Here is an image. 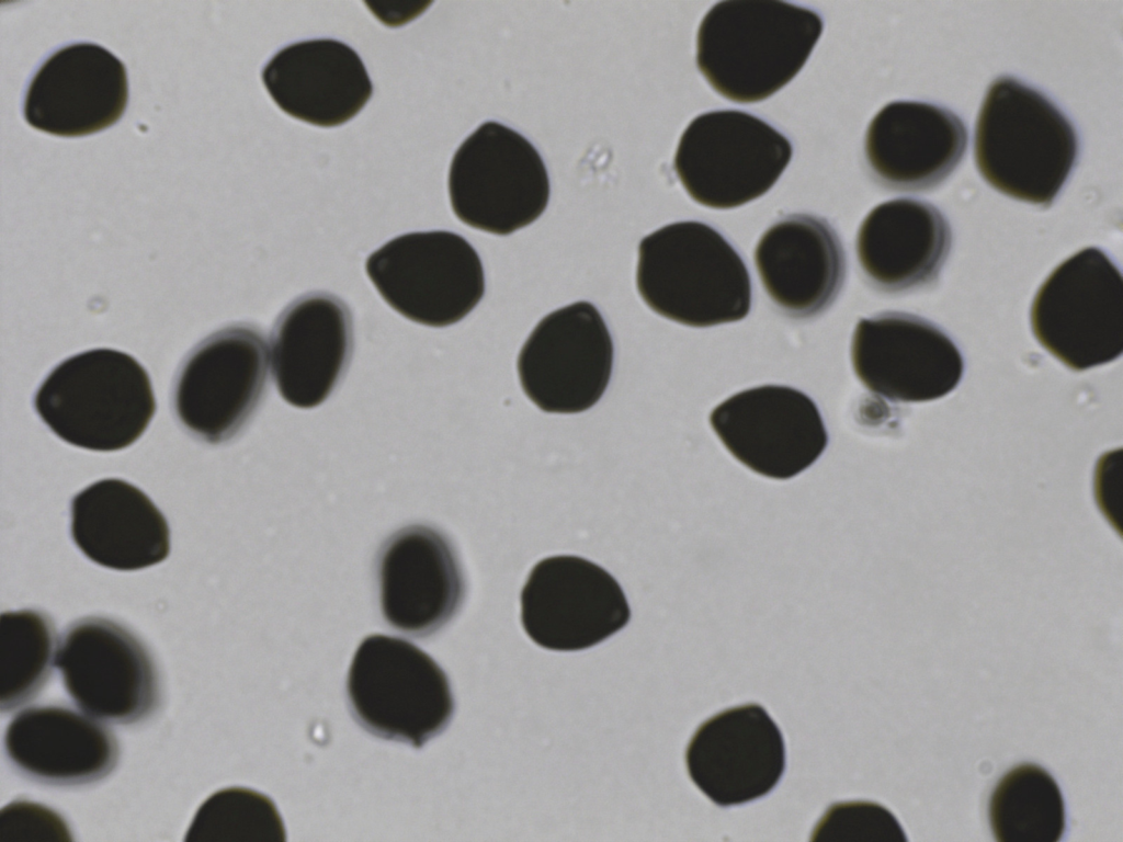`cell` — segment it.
<instances>
[{
  "label": "cell",
  "mask_w": 1123,
  "mask_h": 842,
  "mask_svg": "<svg viewBox=\"0 0 1123 842\" xmlns=\"http://www.w3.org/2000/svg\"><path fill=\"white\" fill-rule=\"evenodd\" d=\"M71 830L53 808L15 799L0 810V842H72Z\"/></svg>",
  "instance_id": "cell-30"
},
{
  "label": "cell",
  "mask_w": 1123,
  "mask_h": 842,
  "mask_svg": "<svg viewBox=\"0 0 1123 842\" xmlns=\"http://www.w3.org/2000/svg\"><path fill=\"white\" fill-rule=\"evenodd\" d=\"M821 16L779 0L714 4L696 35V66L710 86L737 103L762 101L801 71L821 36Z\"/></svg>",
  "instance_id": "cell-1"
},
{
  "label": "cell",
  "mask_w": 1123,
  "mask_h": 842,
  "mask_svg": "<svg viewBox=\"0 0 1123 842\" xmlns=\"http://www.w3.org/2000/svg\"><path fill=\"white\" fill-rule=\"evenodd\" d=\"M71 535L86 557L114 570L147 568L170 551L163 514L140 489L117 478L99 480L75 496Z\"/></svg>",
  "instance_id": "cell-24"
},
{
  "label": "cell",
  "mask_w": 1123,
  "mask_h": 842,
  "mask_svg": "<svg viewBox=\"0 0 1123 842\" xmlns=\"http://www.w3.org/2000/svg\"><path fill=\"white\" fill-rule=\"evenodd\" d=\"M4 751L24 776L54 786L106 777L118 761L114 735L95 718L60 705L32 706L5 728Z\"/></svg>",
  "instance_id": "cell-23"
},
{
  "label": "cell",
  "mask_w": 1123,
  "mask_h": 842,
  "mask_svg": "<svg viewBox=\"0 0 1123 842\" xmlns=\"http://www.w3.org/2000/svg\"><path fill=\"white\" fill-rule=\"evenodd\" d=\"M184 842H285L275 804L254 789L232 786L208 796L196 810Z\"/></svg>",
  "instance_id": "cell-28"
},
{
  "label": "cell",
  "mask_w": 1123,
  "mask_h": 842,
  "mask_svg": "<svg viewBox=\"0 0 1123 842\" xmlns=\"http://www.w3.org/2000/svg\"><path fill=\"white\" fill-rule=\"evenodd\" d=\"M966 145V127L952 111L925 102L894 101L869 124L864 153L884 186L922 191L952 173Z\"/></svg>",
  "instance_id": "cell-20"
},
{
  "label": "cell",
  "mask_w": 1123,
  "mask_h": 842,
  "mask_svg": "<svg viewBox=\"0 0 1123 842\" xmlns=\"http://www.w3.org/2000/svg\"><path fill=\"white\" fill-rule=\"evenodd\" d=\"M761 284L784 314L809 318L825 311L846 276L842 243L820 217L791 214L771 225L755 249Z\"/></svg>",
  "instance_id": "cell-22"
},
{
  "label": "cell",
  "mask_w": 1123,
  "mask_h": 842,
  "mask_svg": "<svg viewBox=\"0 0 1123 842\" xmlns=\"http://www.w3.org/2000/svg\"><path fill=\"white\" fill-rule=\"evenodd\" d=\"M57 634L50 617L38 610L0 616V708L10 712L32 699L55 664Z\"/></svg>",
  "instance_id": "cell-27"
},
{
  "label": "cell",
  "mask_w": 1123,
  "mask_h": 842,
  "mask_svg": "<svg viewBox=\"0 0 1123 842\" xmlns=\"http://www.w3.org/2000/svg\"><path fill=\"white\" fill-rule=\"evenodd\" d=\"M381 608L385 621L411 636H429L458 612L465 581L456 554L439 531L405 527L384 545L378 559Z\"/></svg>",
  "instance_id": "cell-19"
},
{
  "label": "cell",
  "mask_w": 1123,
  "mask_h": 842,
  "mask_svg": "<svg viewBox=\"0 0 1123 842\" xmlns=\"http://www.w3.org/2000/svg\"><path fill=\"white\" fill-rule=\"evenodd\" d=\"M951 240L949 223L934 205L895 198L866 215L855 250L861 270L874 287L899 293L935 280Z\"/></svg>",
  "instance_id": "cell-25"
},
{
  "label": "cell",
  "mask_w": 1123,
  "mask_h": 842,
  "mask_svg": "<svg viewBox=\"0 0 1123 842\" xmlns=\"http://www.w3.org/2000/svg\"><path fill=\"white\" fill-rule=\"evenodd\" d=\"M55 667L75 704L95 719L137 724L158 706L159 678L150 652L111 618L88 616L69 625L58 641Z\"/></svg>",
  "instance_id": "cell-10"
},
{
  "label": "cell",
  "mask_w": 1123,
  "mask_h": 842,
  "mask_svg": "<svg viewBox=\"0 0 1123 842\" xmlns=\"http://www.w3.org/2000/svg\"><path fill=\"white\" fill-rule=\"evenodd\" d=\"M270 354L264 334L232 325L203 340L186 357L173 388V409L195 437L230 440L259 406L268 382Z\"/></svg>",
  "instance_id": "cell-11"
},
{
  "label": "cell",
  "mask_w": 1123,
  "mask_h": 842,
  "mask_svg": "<svg viewBox=\"0 0 1123 842\" xmlns=\"http://www.w3.org/2000/svg\"><path fill=\"white\" fill-rule=\"evenodd\" d=\"M262 82L280 110L318 127L355 117L373 94L359 54L343 42L316 38L291 44L264 66Z\"/></svg>",
  "instance_id": "cell-21"
},
{
  "label": "cell",
  "mask_w": 1123,
  "mask_h": 842,
  "mask_svg": "<svg viewBox=\"0 0 1123 842\" xmlns=\"http://www.w3.org/2000/svg\"><path fill=\"white\" fill-rule=\"evenodd\" d=\"M779 726L759 704L725 709L699 726L685 750L688 774L721 807L769 794L785 770Z\"/></svg>",
  "instance_id": "cell-16"
},
{
  "label": "cell",
  "mask_w": 1123,
  "mask_h": 842,
  "mask_svg": "<svg viewBox=\"0 0 1123 842\" xmlns=\"http://www.w3.org/2000/svg\"><path fill=\"white\" fill-rule=\"evenodd\" d=\"M710 423L739 463L772 479L801 474L828 443L816 403L783 385H762L730 396L712 410Z\"/></svg>",
  "instance_id": "cell-14"
},
{
  "label": "cell",
  "mask_w": 1123,
  "mask_h": 842,
  "mask_svg": "<svg viewBox=\"0 0 1123 842\" xmlns=\"http://www.w3.org/2000/svg\"><path fill=\"white\" fill-rule=\"evenodd\" d=\"M365 270L389 307L427 327L461 321L485 294L478 253L452 231L400 235L372 252Z\"/></svg>",
  "instance_id": "cell-9"
},
{
  "label": "cell",
  "mask_w": 1123,
  "mask_h": 842,
  "mask_svg": "<svg viewBox=\"0 0 1123 842\" xmlns=\"http://www.w3.org/2000/svg\"><path fill=\"white\" fill-rule=\"evenodd\" d=\"M636 287L659 316L694 328L744 319L751 281L735 248L707 224L666 225L638 244Z\"/></svg>",
  "instance_id": "cell-3"
},
{
  "label": "cell",
  "mask_w": 1123,
  "mask_h": 842,
  "mask_svg": "<svg viewBox=\"0 0 1123 842\" xmlns=\"http://www.w3.org/2000/svg\"><path fill=\"white\" fill-rule=\"evenodd\" d=\"M34 407L63 441L113 452L143 435L156 400L147 372L133 356L93 349L57 365L36 391Z\"/></svg>",
  "instance_id": "cell-4"
},
{
  "label": "cell",
  "mask_w": 1123,
  "mask_h": 842,
  "mask_svg": "<svg viewBox=\"0 0 1123 842\" xmlns=\"http://www.w3.org/2000/svg\"><path fill=\"white\" fill-rule=\"evenodd\" d=\"M851 363L862 385L895 402H926L953 391L964 362L937 326L912 314L885 311L858 321Z\"/></svg>",
  "instance_id": "cell-15"
},
{
  "label": "cell",
  "mask_w": 1123,
  "mask_h": 842,
  "mask_svg": "<svg viewBox=\"0 0 1123 842\" xmlns=\"http://www.w3.org/2000/svg\"><path fill=\"white\" fill-rule=\"evenodd\" d=\"M353 348L352 314L339 297L309 292L277 316L270 335L275 386L291 406L310 409L334 390Z\"/></svg>",
  "instance_id": "cell-18"
},
{
  "label": "cell",
  "mask_w": 1123,
  "mask_h": 842,
  "mask_svg": "<svg viewBox=\"0 0 1123 842\" xmlns=\"http://www.w3.org/2000/svg\"><path fill=\"white\" fill-rule=\"evenodd\" d=\"M988 819L998 842H1057L1066 826L1059 786L1040 765H1017L995 786Z\"/></svg>",
  "instance_id": "cell-26"
},
{
  "label": "cell",
  "mask_w": 1123,
  "mask_h": 842,
  "mask_svg": "<svg viewBox=\"0 0 1123 842\" xmlns=\"http://www.w3.org/2000/svg\"><path fill=\"white\" fill-rule=\"evenodd\" d=\"M792 153L789 139L761 118L737 110L712 111L682 133L673 169L693 201L729 209L765 194Z\"/></svg>",
  "instance_id": "cell-8"
},
{
  "label": "cell",
  "mask_w": 1123,
  "mask_h": 842,
  "mask_svg": "<svg viewBox=\"0 0 1123 842\" xmlns=\"http://www.w3.org/2000/svg\"><path fill=\"white\" fill-rule=\"evenodd\" d=\"M348 697L360 725L387 740L421 748L454 714L449 678L423 650L397 637L362 640L348 673Z\"/></svg>",
  "instance_id": "cell-5"
},
{
  "label": "cell",
  "mask_w": 1123,
  "mask_h": 842,
  "mask_svg": "<svg viewBox=\"0 0 1123 842\" xmlns=\"http://www.w3.org/2000/svg\"><path fill=\"white\" fill-rule=\"evenodd\" d=\"M974 153L990 186L1046 207L1076 163L1078 139L1069 120L1044 94L1001 76L990 83L979 109Z\"/></svg>",
  "instance_id": "cell-2"
},
{
  "label": "cell",
  "mask_w": 1123,
  "mask_h": 842,
  "mask_svg": "<svg viewBox=\"0 0 1123 842\" xmlns=\"http://www.w3.org/2000/svg\"><path fill=\"white\" fill-rule=\"evenodd\" d=\"M447 189L452 210L463 224L497 236L534 223L551 194L536 148L495 121L479 125L456 149Z\"/></svg>",
  "instance_id": "cell-7"
},
{
  "label": "cell",
  "mask_w": 1123,
  "mask_h": 842,
  "mask_svg": "<svg viewBox=\"0 0 1123 842\" xmlns=\"http://www.w3.org/2000/svg\"><path fill=\"white\" fill-rule=\"evenodd\" d=\"M813 842H907L897 818L872 801L831 805L812 831Z\"/></svg>",
  "instance_id": "cell-29"
},
{
  "label": "cell",
  "mask_w": 1123,
  "mask_h": 842,
  "mask_svg": "<svg viewBox=\"0 0 1123 842\" xmlns=\"http://www.w3.org/2000/svg\"><path fill=\"white\" fill-rule=\"evenodd\" d=\"M1030 320L1037 342L1074 371L1118 360L1123 352V277L1099 248L1062 262L1037 289Z\"/></svg>",
  "instance_id": "cell-6"
},
{
  "label": "cell",
  "mask_w": 1123,
  "mask_h": 842,
  "mask_svg": "<svg viewBox=\"0 0 1123 842\" xmlns=\"http://www.w3.org/2000/svg\"><path fill=\"white\" fill-rule=\"evenodd\" d=\"M614 348L597 307L580 300L558 308L534 327L517 371L525 396L547 413L593 407L611 379Z\"/></svg>",
  "instance_id": "cell-12"
},
{
  "label": "cell",
  "mask_w": 1123,
  "mask_h": 842,
  "mask_svg": "<svg viewBox=\"0 0 1123 842\" xmlns=\"http://www.w3.org/2000/svg\"><path fill=\"white\" fill-rule=\"evenodd\" d=\"M127 101L124 64L98 44L76 43L39 67L25 93L23 115L41 132L80 137L115 124Z\"/></svg>",
  "instance_id": "cell-17"
},
{
  "label": "cell",
  "mask_w": 1123,
  "mask_h": 842,
  "mask_svg": "<svg viewBox=\"0 0 1123 842\" xmlns=\"http://www.w3.org/2000/svg\"><path fill=\"white\" fill-rule=\"evenodd\" d=\"M521 623L540 647L577 651L624 628L631 618L625 594L605 569L582 557L540 560L521 591Z\"/></svg>",
  "instance_id": "cell-13"
}]
</instances>
